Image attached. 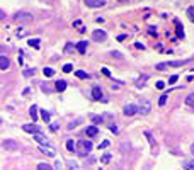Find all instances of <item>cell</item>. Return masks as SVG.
Masks as SVG:
<instances>
[{"instance_id": "cell-16", "label": "cell", "mask_w": 194, "mask_h": 170, "mask_svg": "<svg viewBox=\"0 0 194 170\" xmlns=\"http://www.w3.org/2000/svg\"><path fill=\"white\" fill-rule=\"evenodd\" d=\"M32 138H34L38 143H46V136H44L41 131H39V133H34V134H32Z\"/></svg>"}, {"instance_id": "cell-20", "label": "cell", "mask_w": 194, "mask_h": 170, "mask_svg": "<svg viewBox=\"0 0 194 170\" xmlns=\"http://www.w3.org/2000/svg\"><path fill=\"white\" fill-rule=\"evenodd\" d=\"M38 170H53V167L46 162H41V163H38Z\"/></svg>"}, {"instance_id": "cell-2", "label": "cell", "mask_w": 194, "mask_h": 170, "mask_svg": "<svg viewBox=\"0 0 194 170\" xmlns=\"http://www.w3.org/2000/svg\"><path fill=\"white\" fill-rule=\"evenodd\" d=\"M90 150H92V143H90V141L82 140V141H78V143H77V150H75V151H77L80 157H87V155L90 153Z\"/></svg>"}, {"instance_id": "cell-32", "label": "cell", "mask_w": 194, "mask_h": 170, "mask_svg": "<svg viewBox=\"0 0 194 170\" xmlns=\"http://www.w3.org/2000/svg\"><path fill=\"white\" fill-rule=\"evenodd\" d=\"M147 78H148V75H143L141 78H140V80H138V83H136V87H143V85H145V83H143V82L147 80Z\"/></svg>"}, {"instance_id": "cell-8", "label": "cell", "mask_w": 194, "mask_h": 170, "mask_svg": "<svg viewBox=\"0 0 194 170\" xmlns=\"http://www.w3.org/2000/svg\"><path fill=\"white\" fill-rule=\"evenodd\" d=\"M22 129H24L26 133H31V134H34V133H39V127L36 126L34 123H32V124H24V126H22Z\"/></svg>"}, {"instance_id": "cell-4", "label": "cell", "mask_w": 194, "mask_h": 170, "mask_svg": "<svg viewBox=\"0 0 194 170\" xmlns=\"http://www.w3.org/2000/svg\"><path fill=\"white\" fill-rule=\"evenodd\" d=\"M92 39L97 41V42H102V41L107 39V34H106V31H102V29H95L94 32H92Z\"/></svg>"}, {"instance_id": "cell-25", "label": "cell", "mask_w": 194, "mask_h": 170, "mask_svg": "<svg viewBox=\"0 0 194 170\" xmlns=\"http://www.w3.org/2000/svg\"><path fill=\"white\" fill-rule=\"evenodd\" d=\"M185 104H187V106H192V107H194V92H191L189 95L185 97Z\"/></svg>"}, {"instance_id": "cell-30", "label": "cell", "mask_w": 194, "mask_h": 170, "mask_svg": "<svg viewBox=\"0 0 194 170\" xmlns=\"http://www.w3.org/2000/svg\"><path fill=\"white\" fill-rule=\"evenodd\" d=\"M167 93H164V95H160V99H158V106L162 107V106H165V102H167Z\"/></svg>"}, {"instance_id": "cell-48", "label": "cell", "mask_w": 194, "mask_h": 170, "mask_svg": "<svg viewBox=\"0 0 194 170\" xmlns=\"http://www.w3.org/2000/svg\"><path fill=\"white\" fill-rule=\"evenodd\" d=\"M0 123H2V119H0Z\"/></svg>"}, {"instance_id": "cell-23", "label": "cell", "mask_w": 194, "mask_h": 170, "mask_svg": "<svg viewBox=\"0 0 194 170\" xmlns=\"http://www.w3.org/2000/svg\"><path fill=\"white\" fill-rule=\"evenodd\" d=\"M39 39L38 38H34V39H29V41H27V44H29V46H32V48H36V49H39Z\"/></svg>"}, {"instance_id": "cell-3", "label": "cell", "mask_w": 194, "mask_h": 170, "mask_svg": "<svg viewBox=\"0 0 194 170\" xmlns=\"http://www.w3.org/2000/svg\"><path fill=\"white\" fill-rule=\"evenodd\" d=\"M2 146L5 148V151H15V150H19V143L15 140H5L2 143Z\"/></svg>"}, {"instance_id": "cell-13", "label": "cell", "mask_w": 194, "mask_h": 170, "mask_svg": "<svg viewBox=\"0 0 194 170\" xmlns=\"http://www.w3.org/2000/svg\"><path fill=\"white\" fill-rule=\"evenodd\" d=\"M85 49H87V41H78L77 42V51L80 55H85Z\"/></svg>"}, {"instance_id": "cell-17", "label": "cell", "mask_w": 194, "mask_h": 170, "mask_svg": "<svg viewBox=\"0 0 194 170\" xmlns=\"http://www.w3.org/2000/svg\"><path fill=\"white\" fill-rule=\"evenodd\" d=\"M29 116L32 117V123H34L36 119H38V107H36V106H31V109H29Z\"/></svg>"}, {"instance_id": "cell-12", "label": "cell", "mask_w": 194, "mask_h": 170, "mask_svg": "<svg viewBox=\"0 0 194 170\" xmlns=\"http://www.w3.org/2000/svg\"><path fill=\"white\" fill-rule=\"evenodd\" d=\"M39 151L48 155V157H56V151L53 148H46V146H39Z\"/></svg>"}, {"instance_id": "cell-41", "label": "cell", "mask_w": 194, "mask_h": 170, "mask_svg": "<svg viewBox=\"0 0 194 170\" xmlns=\"http://www.w3.org/2000/svg\"><path fill=\"white\" fill-rule=\"evenodd\" d=\"M2 19H5V12L0 8V21H2Z\"/></svg>"}, {"instance_id": "cell-15", "label": "cell", "mask_w": 194, "mask_h": 170, "mask_svg": "<svg viewBox=\"0 0 194 170\" xmlns=\"http://www.w3.org/2000/svg\"><path fill=\"white\" fill-rule=\"evenodd\" d=\"M150 102H147V100H143V104H141V107H140V112H141V114H148V112H150Z\"/></svg>"}, {"instance_id": "cell-18", "label": "cell", "mask_w": 194, "mask_h": 170, "mask_svg": "<svg viewBox=\"0 0 194 170\" xmlns=\"http://www.w3.org/2000/svg\"><path fill=\"white\" fill-rule=\"evenodd\" d=\"M66 150H68V151H75V150H77V143H75L73 140H68L66 141Z\"/></svg>"}, {"instance_id": "cell-1", "label": "cell", "mask_w": 194, "mask_h": 170, "mask_svg": "<svg viewBox=\"0 0 194 170\" xmlns=\"http://www.w3.org/2000/svg\"><path fill=\"white\" fill-rule=\"evenodd\" d=\"M32 14L31 12H26V10H19L15 15H14V21L17 22V24H31L32 22Z\"/></svg>"}, {"instance_id": "cell-24", "label": "cell", "mask_w": 194, "mask_h": 170, "mask_svg": "<svg viewBox=\"0 0 194 170\" xmlns=\"http://www.w3.org/2000/svg\"><path fill=\"white\" fill-rule=\"evenodd\" d=\"M145 136L148 138V141H150V144H151V148L155 150V146H157V144H155V140H153V136H151V133H150V131H145Z\"/></svg>"}, {"instance_id": "cell-14", "label": "cell", "mask_w": 194, "mask_h": 170, "mask_svg": "<svg viewBox=\"0 0 194 170\" xmlns=\"http://www.w3.org/2000/svg\"><path fill=\"white\" fill-rule=\"evenodd\" d=\"M55 89L58 90V92H63V90L66 89V82H65V80H58V82H55Z\"/></svg>"}, {"instance_id": "cell-46", "label": "cell", "mask_w": 194, "mask_h": 170, "mask_svg": "<svg viewBox=\"0 0 194 170\" xmlns=\"http://www.w3.org/2000/svg\"><path fill=\"white\" fill-rule=\"evenodd\" d=\"M191 153H192V155H194V144H192V146H191Z\"/></svg>"}, {"instance_id": "cell-38", "label": "cell", "mask_w": 194, "mask_h": 170, "mask_svg": "<svg viewBox=\"0 0 194 170\" xmlns=\"http://www.w3.org/2000/svg\"><path fill=\"white\" fill-rule=\"evenodd\" d=\"M7 51H9V48H7V46H2V44H0V53H4V55H5Z\"/></svg>"}, {"instance_id": "cell-26", "label": "cell", "mask_w": 194, "mask_h": 170, "mask_svg": "<svg viewBox=\"0 0 194 170\" xmlns=\"http://www.w3.org/2000/svg\"><path fill=\"white\" fill-rule=\"evenodd\" d=\"M90 119L94 124H102V117L100 116H95V114H90Z\"/></svg>"}, {"instance_id": "cell-37", "label": "cell", "mask_w": 194, "mask_h": 170, "mask_svg": "<svg viewBox=\"0 0 194 170\" xmlns=\"http://www.w3.org/2000/svg\"><path fill=\"white\" fill-rule=\"evenodd\" d=\"M24 75H26V76H31V75H34V68H32V70H26V72H24Z\"/></svg>"}, {"instance_id": "cell-43", "label": "cell", "mask_w": 194, "mask_h": 170, "mask_svg": "<svg viewBox=\"0 0 194 170\" xmlns=\"http://www.w3.org/2000/svg\"><path fill=\"white\" fill-rule=\"evenodd\" d=\"M148 29H150V31H148V32H150V34H157V31H155V27H148Z\"/></svg>"}, {"instance_id": "cell-5", "label": "cell", "mask_w": 194, "mask_h": 170, "mask_svg": "<svg viewBox=\"0 0 194 170\" xmlns=\"http://www.w3.org/2000/svg\"><path fill=\"white\" fill-rule=\"evenodd\" d=\"M138 110H140L138 106H134V104H128V106H124V109H123V114H124V116H134Z\"/></svg>"}, {"instance_id": "cell-42", "label": "cell", "mask_w": 194, "mask_h": 170, "mask_svg": "<svg viewBox=\"0 0 194 170\" xmlns=\"http://www.w3.org/2000/svg\"><path fill=\"white\" fill-rule=\"evenodd\" d=\"M123 39H126V36L124 34H119V36H117V41H123Z\"/></svg>"}, {"instance_id": "cell-6", "label": "cell", "mask_w": 194, "mask_h": 170, "mask_svg": "<svg viewBox=\"0 0 194 170\" xmlns=\"http://www.w3.org/2000/svg\"><path fill=\"white\" fill-rule=\"evenodd\" d=\"M87 7L90 8H99V7H104L106 5V0H83Z\"/></svg>"}, {"instance_id": "cell-31", "label": "cell", "mask_w": 194, "mask_h": 170, "mask_svg": "<svg viewBox=\"0 0 194 170\" xmlns=\"http://www.w3.org/2000/svg\"><path fill=\"white\" fill-rule=\"evenodd\" d=\"M72 70H73V65H70V63L63 65V72H65V73H70Z\"/></svg>"}, {"instance_id": "cell-44", "label": "cell", "mask_w": 194, "mask_h": 170, "mask_svg": "<svg viewBox=\"0 0 194 170\" xmlns=\"http://www.w3.org/2000/svg\"><path fill=\"white\" fill-rule=\"evenodd\" d=\"M111 131H112V133H117V127L114 126V124H111Z\"/></svg>"}, {"instance_id": "cell-39", "label": "cell", "mask_w": 194, "mask_h": 170, "mask_svg": "<svg viewBox=\"0 0 194 170\" xmlns=\"http://www.w3.org/2000/svg\"><path fill=\"white\" fill-rule=\"evenodd\" d=\"M102 73H104V75H107V76H111V72H109V68H106V66L102 68Z\"/></svg>"}, {"instance_id": "cell-36", "label": "cell", "mask_w": 194, "mask_h": 170, "mask_svg": "<svg viewBox=\"0 0 194 170\" xmlns=\"http://www.w3.org/2000/svg\"><path fill=\"white\" fill-rule=\"evenodd\" d=\"M109 146V141H102V143L99 144V150H102V148H107Z\"/></svg>"}, {"instance_id": "cell-29", "label": "cell", "mask_w": 194, "mask_h": 170, "mask_svg": "<svg viewBox=\"0 0 194 170\" xmlns=\"http://www.w3.org/2000/svg\"><path fill=\"white\" fill-rule=\"evenodd\" d=\"M165 68H168V61H165V63H158V65H155V70H158V72H162V70H165Z\"/></svg>"}, {"instance_id": "cell-10", "label": "cell", "mask_w": 194, "mask_h": 170, "mask_svg": "<svg viewBox=\"0 0 194 170\" xmlns=\"http://www.w3.org/2000/svg\"><path fill=\"white\" fill-rule=\"evenodd\" d=\"M85 134L89 136V138H94V136L99 134V129H97V126H89L85 129Z\"/></svg>"}, {"instance_id": "cell-27", "label": "cell", "mask_w": 194, "mask_h": 170, "mask_svg": "<svg viewBox=\"0 0 194 170\" xmlns=\"http://www.w3.org/2000/svg\"><path fill=\"white\" fill-rule=\"evenodd\" d=\"M41 117H43V121H44V123H48V121L51 119V114H49L48 110H41Z\"/></svg>"}, {"instance_id": "cell-45", "label": "cell", "mask_w": 194, "mask_h": 170, "mask_svg": "<svg viewBox=\"0 0 194 170\" xmlns=\"http://www.w3.org/2000/svg\"><path fill=\"white\" fill-rule=\"evenodd\" d=\"M73 48H72V44H66V48H65V51H72Z\"/></svg>"}, {"instance_id": "cell-35", "label": "cell", "mask_w": 194, "mask_h": 170, "mask_svg": "<svg viewBox=\"0 0 194 170\" xmlns=\"http://www.w3.org/2000/svg\"><path fill=\"white\" fill-rule=\"evenodd\" d=\"M58 127H60V123H53L51 126H49V129H51V131H58Z\"/></svg>"}, {"instance_id": "cell-21", "label": "cell", "mask_w": 194, "mask_h": 170, "mask_svg": "<svg viewBox=\"0 0 194 170\" xmlns=\"http://www.w3.org/2000/svg\"><path fill=\"white\" fill-rule=\"evenodd\" d=\"M182 167H184V170H194V160H185Z\"/></svg>"}, {"instance_id": "cell-34", "label": "cell", "mask_w": 194, "mask_h": 170, "mask_svg": "<svg viewBox=\"0 0 194 170\" xmlns=\"http://www.w3.org/2000/svg\"><path fill=\"white\" fill-rule=\"evenodd\" d=\"M177 80H179V75H172L170 78H168V83H175Z\"/></svg>"}, {"instance_id": "cell-11", "label": "cell", "mask_w": 194, "mask_h": 170, "mask_svg": "<svg viewBox=\"0 0 194 170\" xmlns=\"http://www.w3.org/2000/svg\"><path fill=\"white\" fill-rule=\"evenodd\" d=\"M174 24H175V27H177V38H184V27H182L181 21H179V19H174Z\"/></svg>"}, {"instance_id": "cell-7", "label": "cell", "mask_w": 194, "mask_h": 170, "mask_svg": "<svg viewBox=\"0 0 194 170\" xmlns=\"http://www.w3.org/2000/svg\"><path fill=\"white\" fill-rule=\"evenodd\" d=\"M9 66H10V59L7 58L5 55H0V70H9Z\"/></svg>"}, {"instance_id": "cell-28", "label": "cell", "mask_w": 194, "mask_h": 170, "mask_svg": "<svg viewBox=\"0 0 194 170\" xmlns=\"http://www.w3.org/2000/svg\"><path fill=\"white\" fill-rule=\"evenodd\" d=\"M187 17H189V21L194 22V7L191 5V7H187Z\"/></svg>"}, {"instance_id": "cell-47", "label": "cell", "mask_w": 194, "mask_h": 170, "mask_svg": "<svg viewBox=\"0 0 194 170\" xmlns=\"http://www.w3.org/2000/svg\"><path fill=\"white\" fill-rule=\"evenodd\" d=\"M116 2H124V0H116Z\"/></svg>"}, {"instance_id": "cell-40", "label": "cell", "mask_w": 194, "mask_h": 170, "mask_svg": "<svg viewBox=\"0 0 194 170\" xmlns=\"http://www.w3.org/2000/svg\"><path fill=\"white\" fill-rule=\"evenodd\" d=\"M164 87H165L164 82H157V89H164Z\"/></svg>"}, {"instance_id": "cell-22", "label": "cell", "mask_w": 194, "mask_h": 170, "mask_svg": "<svg viewBox=\"0 0 194 170\" xmlns=\"http://www.w3.org/2000/svg\"><path fill=\"white\" fill-rule=\"evenodd\" d=\"M75 75H77V78H80V80H85V78H89L87 72H83V70H77V72H75Z\"/></svg>"}, {"instance_id": "cell-19", "label": "cell", "mask_w": 194, "mask_h": 170, "mask_svg": "<svg viewBox=\"0 0 194 170\" xmlns=\"http://www.w3.org/2000/svg\"><path fill=\"white\" fill-rule=\"evenodd\" d=\"M43 75L46 76V78H48V76H53V75H55V70H53L51 66H44V70H43Z\"/></svg>"}, {"instance_id": "cell-9", "label": "cell", "mask_w": 194, "mask_h": 170, "mask_svg": "<svg viewBox=\"0 0 194 170\" xmlns=\"http://www.w3.org/2000/svg\"><path fill=\"white\" fill-rule=\"evenodd\" d=\"M92 99H94V100H100V99H102V90H100V87H97V85L92 89Z\"/></svg>"}, {"instance_id": "cell-33", "label": "cell", "mask_w": 194, "mask_h": 170, "mask_svg": "<svg viewBox=\"0 0 194 170\" xmlns=\"http://www.w3.org/2000/svg\"><path fill=\"white\" fill-rule=\"evenodd\" d=\"M109 160H111V155H109V153H106V155H104V157L100 158V163H107Z\"/></svg>"}]
</instances>
